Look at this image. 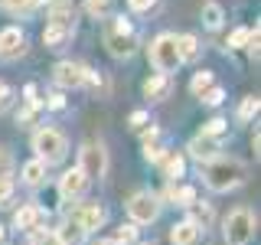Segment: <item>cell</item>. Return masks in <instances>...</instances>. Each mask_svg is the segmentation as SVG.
I'll return each mask as SVG.
<instances>
[{
  "mask_svg": "<svg viewBox=\"0 0 261 245\" xmlns=\"http://www.w3.org/2000/svg\"><path fill=\"white\" fill-rule=\"evenodd\" d=\"M56 239H59L62 245H85V239H88V232H85V229H82L79 223H75V219H65V223L59 226V229H56Z\"/></svg>",
  "mask_w": 261,
  "mask_h": 245,
  "instance_id": "obj_15",
  "label": "cell"
},
{
  "mask_svg": "<svg viewBox=\"0 0 261 245\" xmlns=\"http://www.w3.org/2000/svg\"><path fill=\"white\" fill-rule=\"evenodd\" d=\"M255 229H258V219L248 206H239L225 216L222 223V235H225V245H251L255 239Z\"/></svg>",
  "mask_w": 261,
  "mask_h": 245,
  "instance_id": "obj_4",
  "label": "cell"
},
{
  "mask_svg": "<svg viewBox=\"0 0 261 245\" xmlns=\"http://www.w3.org/2000/svg\"><path fill=\"white\" fill-rule=\"evenodd\" d=\"M134 239H137V226H121L111 242L114 245H134Z\"/></svg>",
  "mask_w": 261,
  "mask_h": 245,
  "instance_id": "obj_29",
  "label": "cell"
},
{
  "mask_svg": "<svg viewBox=\"0 0 261 245\" xmlns=\"http://www.w3.org/2000/svg\"><path fill=\"white\" fill-rule=\"evenodd\" d=\"M95 245H114V242H111V239H98Z\"/></svg>",
  "mask_w": 261,
  "mask_h": 245,
  "instance_id": "obj_40",
  "label": "cell"
},
{
  "mask_svg": "<svg viewBox=\"0 0 261 245\" xmlns=\"http://www.w3.org/2000/svg\"><path fill=\"white\" fill-rule=\"evenodd\" d=\"M88 65L85 62H75V59H62V62H56V69H53V82L59 88H82L88 82Z\"/></svg>",
  "mask_w": 261,
  "mask_h": 245,
  "instance_id": "obj_8",
  "label": "cell"
},
{
  "mask_svg": "<svg viewBox=\"0 0 261 245\" xmlns=\"http://www.w3.org/2000/svg\"><path fill=\"white\" fill-rule=\"evenodd\" d=\"M85 13L95 20H105V16H111V0H85Z\"/></svg>",
  "mask_w": 261,
  "mask_h": 245,
  "instance_id": "obj_26",
  "label": "cell"
},
{
  "mask_svg": "<svg viewBox=\"0 0 261 245\" xmlns=\"http://www.w3.org/2000/svg\"><path fill=\"white\" fill-rule=\"evenodd\" d=\"M202 180H206V186L212 193H228V190H235V186H242L245 180H248V167L235 157H222V154H219V157L202 163Z\"/></svg>",
  "mask_w": 261,
  "mask_h": 245,
  "instance_id": "obj_1",
  "label": "cell"
},
{
  "mask_svg": "<svg viewBox=\"0 0 261 245\" xmlns=\"http://www.w3.org/2000/svg\"><path fill=\"white\" fill-rule=\"evenodd\" d=\"M43 223H46V209L36 206V203L20 206L13 212V229H20V232H36V229H43Z\"/></svg>",
  "mask_w": 261,
  "mask_h": 245,
  "instance_id": "obj_11",
  "label": "cell"
},
{
  "mask_svg": "<svg viewBox=\"0 0 261 245\" xmlns=\"http://www.w3.org/2000/svg\"><path fill=\"white\" fill-rule=\"evenodd\" d=\"M79 170L85 180H101L108 174V151L101 141H85L79 151Z\"/></svg>",
  "mask_w": 261,
  "mask_h": 245,
  "instance_id": "obj_6",
  "label": "cell"
},
{
  "mask_svg": "<svg viewBox=\"0 0 261 245\" xmlns=\"http://www.w3.org/2000/svg\"><path fill=\"white\" fill-rule=\"evenodd\" d=\"M219 151H222V144H219V137H209V134H196L190 141V157H196L199 163H206L212 157H219Z\"/></svg>",
  "mask_w": 261,
  "mask_h": 245,
  "instance_id": "obj_12",
  "label": "cell"
},
{
  "mask_svg": "<svg viewBox=\"0 0 261 245\" xmlns=\"http://www.w3.org/2000/svg\"><path fill=\"white\" fill-rule=\"evenodd\" d=\"M222 20H225V10L216 0H206V4H202V23H206V30H219Z\"/></svg>",
  "mask_w": 261,
  "mask_h": 245,
  "instance_id": "obj_22",
  "label": "cell"
},
{
  "mask_svg": "<svg viewBox=\"0 0 261 245\" xmlns=\"http://www.w3.org/2000/svg\"><path fill=\"white\" fill-rule=\"evenodd\" d=\"M20 174H23V183H27V186H43V183H46V163L33 157V160L23 163Z\"/></svg>",
  "mask_w": 261,
  "mask_h": 245,
  "instance_id": "obj_19",
  "label": "cell"
},
{
  "mask_svg": "<svg viewBox=\"0 0 261 245\" xmlns=\"http://www.w3.org/2000/svg\"><path fill=\"white\" fill-rule=\"evenodd\" d=\"M4 235H7V232H4V226H0V245H4Z\"/></svg>",
  "mask_w": 261,
  "mask_h": 245,
  "instance_id": "obj_42",
  "label": "cell"
},
{
  "mask_svg": "<svg viewBox=\"0 0 261 245\" xmlns=\"http://www.w3.org/2000/svg\"><path fill=\"white\" fill-rule=\"evenodd\" d=\"M33 235V245H62L59 239H56V232H46V229H36V232H30Z\"/></svg>",
  "mask_w": 261,
  "mask_h": 245,
  "instance_id": "obj_32",
  "label": "cell"
},
{
  "mask_svg": "<svg viewBox=\"0 0 261 245\" xmlns=\"http://www.w3.org/2000/svg\"><path fill=\"white\" fill-rule=\"evenodd\" d=\"M46 27L75 33V7H72V4H56L53 10H49V23H46Z\"/></svg>",
  "mask_w": 261,
  "mask_h": 245,
  "instance_id": "obj_14",
  "label": "cell"
},
{
  "mask_svg": "<svg viewBox=\"0 0 261 245\" xmlns=\"http://www.w3.org/2000/svg\"><path fill=\"white\" fill-rule=\"evenodd\" d=\"M144 95L150 98V102H160V98H167L170 95V76H150L144 82Z\"/></svg>",
  "mask_w": 261,
  "mask_h": 245,
  "instance_id": "obj_18",
  "label": "cell"
},
{
  "mask_svg": "<svg viewBox=\"0 0 261 245\" xmlns=\"http://www.w3.org/2000/svg\"><path fill=\"white\" fill-rule=\"evenodd\" d=\"M130 131H144L147 128V121H150V114H147V111H130Z\"/></svg>",
  "mask_w": 261,
  "mask_h": 245,
  "instance_id": "obj_36",
  "label": "cell"
},
{
  "mask_svg": "<svg viewBox=\"0 0 261 245\" xmlns=\"http://www.w3.org/2000/svg\"><path fill=\"white\" fill-rule=\"evenodd\" d=\"M150 65L160 72V76H170V72H176L179 65V53H176V33H160V36H153L150 43Z\"/></svg>",
  "mask_w": 261,
  "mask_h": 245,
  "instance_id": "obj_5",
  "label": "cell"
},
{
  "mask_svg": "<svg viewBox=\"0 0 261 245\" xmlns=\"http://www.w3.org/2000/svg\"><path fill=\"white\" fill-rule=\"evenodd\" d=\"M199 98H202V105H209V108H219V105L225 102V92H222V88H219V85H212L209 92H202Z\"/></svg>",
  "mask_w": 261,
  "mask_h": 245,
  "instance_id": "obj_30",
  "label": "cell"
},
{
  "mask_svg": "<svg viewBox=\"0 0 261 245\" xmlns=\"http://www.w3.org/2000/svg\"><path fill=\"white\" fill-rule=\"evenodd\" d=\"M0 4H4L10 13H30V10L39 7V0H0Z\"/></svg>",
  "mask_w": 261,
  "mask_h": 245,
  "instance_id": "obj_28",
  "label": "cell"
},
{
  "mask_svg": "<svg viewBox=\"0 0 261 245\" xmlns=\"http://www.w3.org/2000/svg\"><path fill=\"white\" fill-rule=\"evenodd\" d=\"M196 239H199V226L190 223V219H183V223L170 229V242L173 245H196Z\"/></svg>",
  "mask_w": 261,
  "mask_h": 245,
  "instance_id": "obj_17",
  "label": "cell"
},
{
  "mask_svg": "<svg viewBox=\"0 0 261 245\" xmlns=\"http://www.w3.org/2000/svg\"><path fill=\"white\" fill-rule=\"evenodd\" d=\"M23 53H27V33L20 27L0 30V59H20Z\"/></svg>",
  "mask_w": 261,
  "mask_h": 245,
  "instance_id": "obj_9",
  "label": "cell"
},
{
  "mask_svg": "<svg viewBox=\"0 0 261 245\" xmlns=\"http://www.w3.org/2000/svg\"><path fill=\"white\" fill-rule=\"evenodd\" d=\"M212 85H216V79H212V72H206V69H202V72H196V76H193V82H190V92H193L196 98H199L202 92H209Z\"/></svg>",
  "mask_w": 261,
  "mask_h": 245,
  "instance_id": "obj_24",
  "label": "cell"
},
{
  "mask_svg": "<svg viewBox=\"0 0 261 245\" xmlns=\"http://www.w3.org/2000/svg\"><path fill=\"white\" fill-rule=\"evenodd\" d=\"M258 108H261V102L255 95H248V98H242V105H239V118L242 121H248V118H255L258 114Z\"/></svg>",
  "mask_w": 261,
  "mask_h": 245,
  "instance_id": "obj_27",
  "label": "cell"
},
{
  "mask_svg": "<svg viewBox=\"0 0 261 245\" xmlns=\"http://www.w3.org/2000/svg\"><path fill=\"white\" fill-rule=\"evenodd\" d=\"M72 219H75L85 232H95V229H101L108 223V209H105L101 203H82V206L72 212Z\"/></svg>",
  "mask_w": 261,
  "mask_h": 245,
  "instance_id": "obj_10",
  "label": "cell"
},
{
  "mask_svg": "<svg viewBox=\"0 0 261 245\" xmlns=\"http://www.w3.org/2000/svg\"><path fill=\"white\" fill-rule=\"evenodd\" d=\"M176 53H179V62H190L199 56V39L193 36V33H183V36H176Z\"/></svg>",
  "mask_w": 261,
  "mask_h": 245,
  "instance_id": "obj_20",
  "label": "cell"
},
{
  "mask_svg": "<svg viewBox=\"0 0 261 245\" xmlns=\"http://www.w3.org/2000/svg\"><path fill=\"white\" fill-rule=\"evenodd\" d=\"M49 4H53V7H56V4H72V0H49Z\"/></svg>",
  "mask_w": 261,
  "mask_h": 245,
  "instance_id": "obj_41",
  "label": "cell"
},
{
  "mask_svg": "<svg viewBox=\"0 0 261 245\" xmlns=\"http://www.w3.org/2000/svg\"><path fill=\"white\" fill-rule=\"evenodd\" d=\"M167 200H173V206H183V209H190L193 203H196V190H193V186H176V183H170V190H167Z\"/></svg>",
  "mask_w": 261,
  "mask_h": 245,
  "instance_id": "obj_21",
  "label": "cell"
},
{
  "mask_svg": "<svg viewBox=\"0 0 261 245\" xmlns=\"http://www.w3.org/2000/svg\"><path fill=\"white\" fill-rule=\"evenodd\" d=\"M33 151H36V160H43L46 167L53 163H62L65 154H69V137L56 128H39L33 134Z\"/></svg>",
  "mask_w": 261,
  "mask_h": 245,
  "instance_id": "obj_3",
  "label": "cell"
},
{
  "mask_svg": "<svg viewBox=\"0 0 261 245\" xmlns=\"http://www.w3.org/2000/svg\"><path fill=\"white\" fill-rule=\"evenodd\" d=\"M101 39H105V46H108V53L114 59H130L137 53V33L124 16H105Z\"/></svg>",
  "mask_w": 261,
  "mask_h": 245,
  "instance_id": "obj_2",
  "label": "cell"
},
{
  "mask_svg": "<svg viewBox=\"0 0 261 245\" xmlns=\"http://www.w3.org/2000/svg\"><path fill=\"white\" fill-rule=\"evenodd\" d=\"M69 39H72V33H65V30H56V27H46V30H43V43H46V49H62Z\"/></svg>",
  "mask_w": 261,
  "mask_h": 245,
  "instance_id": "obj_23",
  "label": "cell"
},
{
  "mask_svg": "<svg viewBox=\"0 0 261 245\" xmlns=\"http://www.w3.org/2000/svg\"><path fill=\"white\" fill-rule=\"evenodd\" d=\"M10 196H13V180H10V174H0V206H7Z\"/></svg>",
  "mask_w": 261,
  "mask_h": 245,
  "instance_id": "obj_33",
  "label": "cell"
},
{
  "mask_svg": "<svg viewBox=\"0 0 261 245\" xmlns=\"http://www.w3.org/2000/svg\"><path fill=\"white\" fill-rule=\"evenodd\" d=\"M46 108H53V111H59V108H65V98H62V92H53L46 98Z\"/></svg>",
  "mask_w": 261,
  "mask_h": 245,
  "instance_id": "obj_38",
  "label": "cell"
},
{
  "mask_svg": "<svg viewBox=\"0 0 261 245\" xmlns=\"http://www.w3.org/2000/svg\"><path fill=\"white\" fill-rule=\"evenodd\" d=\"M127 7L134 13H147V10H153V7H157V0H127Z\"/></svg>",
  "mask_w": 261,
  "mask_h": 245,
  "instance_id": "obj_37",
  "label": "cell"
},
{
  "mask_svg": "<svg viewBox=\"0 0 261 245\" xmlns=\"http://www.w3.org/2000/svg\"><path fill=\"white\" fill-rule=\"evenodd\" d=\"M127 216H130V226H150V223H157V216H160V196L150 193V190H137L127 200Z\"/></svg>",
  "mask_w": 261,
  "mask_h": 245,
  "instance_id": "obj_7",
  "label": "cell"
},
{
  "mask_svg": "<svg viewBox=\"0 0 261 245\" xmlns=\"http://www.w3.org/2000/svg\"><path fill=\"white\" fill-rule=\"evenodd\" d=\"M160 167H163V177H167L170 183H176V180L183 177V170H186V160H183V154H179V151H167L160 157Z\"/></svg>",
  "mask_w": 261,
  "mask_h": 245,
  "instance_id": "obj_16",
  "label": "cell"
},
{
  "mask_svg": "<svg viewBox=\"0 0 261 245\" xmlns=\"http://www.w3.org/2000/svg\"><path fill=\"white\" fill-rule=\"evenodd\" d=\"M10 105H13V88L7 85L4 79H0V114H4L7 108H10Z\"/></svg>",
  "mask_w": 261,
  "mask_h": 245,
  "instance_id": "obj_35",
  "label": "cell"
},
{
  "mask_svg": "<svg viewBox=\"0 0 261 245\" xmlns=\"http://www.w3.org/2000/svg\"><path fill=\"white\" fill-rule=\"evenodd\" d=\"M190 209H193V216H190V223H196V226H199V229H206V226L212 223V209L206 206V203H199V200H196V203H193V206H190Z\"/></svg>",
  "mask_w": 261,
  "mask_h": 245,
  "instance_id": "obj_25",
  "label": "cell"
},
{
  "mask_svg": "<svg viewBox=\"0 0 261 245\" xmlns=\"http://www.w3.org/2000/svg\"><path fill=\"white\" fill-rule=\"evenodd\" d=\"M248 39H251V30L248 27H239V30H232V36H228V46L242 49V46H248Z\"/></svg>",
  "mask_w": 261,
  "mask_h": 245,
  "instance_id": "obj_31",
  "label": "cell"
},
{
  "mask_svg": "<svg viewBox=\"0 0 261 245\" xmlns=\"http://www.w3.org/2000/svg\"><path fill=\"white\" fill-rule=\"evenodd\" d=\"M141 245H153V242H141Z\"/></svg>",
  "mask_w": 261,
  "mask_h": 245,
  "instance_id": "obj_43",
  "label": "cell"
},
{
  "mask_svg": "<svg viewBox=\"0 0 261 245\" xmlns=\"http://www.w3.org/2000/svg\"><path fill=\"white\" fill-rule=\"evenodd\" d=\"M225 125H228V121H222V118H212L209 125H202V134H209V137H222V134H225Z\"/></svg>",
  "mask_w": 261,
  "mask_h": 245,
  "instance_id": "obj_34",
  "label": "cell"
},
{
  "mask_svg": "<svg viewBox=\"0 0 261 245\" xmlns=\"http://www.w3.org/2000/svg\"><path fill=\"white\" fill-rule=\"evenodd\" d=\"M7 167H10V154H7L4 147H0V174H10Z\"/></svg>",
  "mask_w": 261,
  "mask_h": 245,
  "instance_id": "obj_39",
  "label": "cell"
},
{
  "mask_svg": "<svg viewBox=\"0 0 261 245\" xmlns=\"http://www.w3.org/2000/svg\"><path fill=\"white\" fill-rule=\"evenodd\" d=\"M85 186H88V180L82 177V170H79V167L65 170V174L59 177V193L65 196V200H79V196L85 193Z\"/></svg>",
  "mask_w": 261,
  "mask_h": 245,
  "instance_id": "obj_13",
  "label": "cell"
}]
</instances>
